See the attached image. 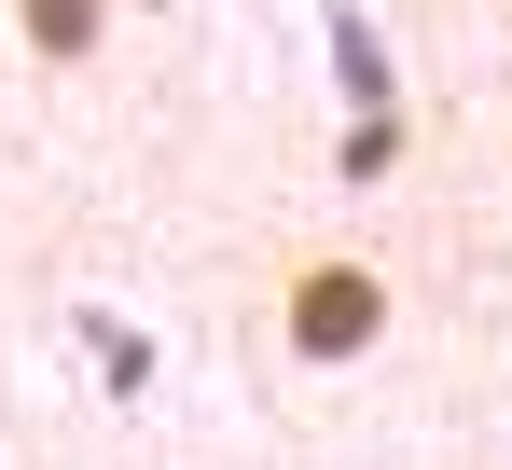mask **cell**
Returning a JSON list of instances; mask_svg holds the SVG:
<instances>
[{
    "mask_svg": "<svg viewBox=\"0 0 512 470\" xmlns=\"http://www.w3.org/2000/svg\"><path fill=\"white\" fill-rule=\"evenodd\" d=\"M14 28H28V56H56V70H84L97 42H111V0H14Z\"/></svg>",
    "mask_w": 512,
    "mask_h": 470,
    "instance_id": "7a4b0ae2",
    "label": "cell"
},
{
    "mask_svg": "<svg viewBox=\"0 0 512 470\" xmlns=\"http://www.w3.org/2000/svg\"><path fill=\"white\" fill-rule=\"evenodd\" d=\"M388 263L374 249H346V235H305V249H277V346L305 360V374H346V360H374L388 346Z\"/></svg>",
    "mask_w": 512,
    "mask_h": 470,
    "instance_id": "6da1fadb",
    "label": "cell"
}]
</instances>
